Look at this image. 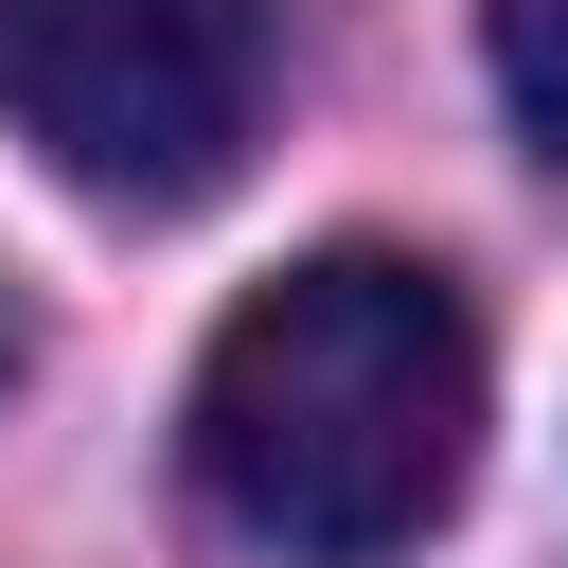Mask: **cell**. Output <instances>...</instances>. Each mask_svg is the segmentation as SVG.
Returning a JSON list of instances; mask_svg holds the SVG:
<instances>
[{
  "mask_svg": "<svg viewBox=\"0 0 568 568\" xmlns=\"http://www.w3.org/2000/svg\"><path fill=\"white\" fill-rule=\"evenodd\" d=\"M178 444L266 568H390L479 479V320L426 248H302L213 320Z\"/></svg>",
  "mask_w": 568,
  "mask_h": 568,
  "instance_id": "cell-1",
  "label": "cell"
},
{
  "mask_svg": "<svg viewBox=\"0 0 568 568\" xmlns=\"http://www.w3.org/2000/svg\"><path fill=\"white\" fill-rule=\"evenodd\" d=\"M0 124L124 213H195L266 124V0H0Z\"/></svg>",
  "mask_w": 568,
  "mask_h": 568,
  "instance_id": "cell-2",
  "label": "cell"
},
{
  "mask_svg": "<svg viewBox=\"0 0 568 568\" xmlns=\"http://www.w3.org/2000/svg\"><path fill=\"white\" fill-rule=\"evenodd\" d=\"M479 53H497V106H515V142L568 178V0H479Z\"/></svg>",
  "mask_w": 568,
  "mask_h": 568,
  "instance_id": "cell-3",
  "label": "cell"
},
{
  "mask_svg": "<svg viewBox=\"0 0 568 568\" xmlns=\"http://www.w3.org/2000/svg\"><path fill=\"white\" fill-rule=\"evenodd\" d=\"M0 373H18V320H0Z\"/></svg>",
  "mask_w": 568,
  "mask_h": 568,
  "instance_id": "cell-4",
  "label": "cell"
}]
</instances>
